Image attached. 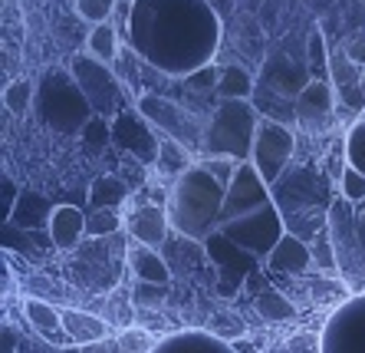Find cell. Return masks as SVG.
<instances>
[{
  "instance_id": "6da1fadb",
  "label": "cell",
  "mask_w": 365,
  "mask_h": 353,
  "mask_svg": "<svg viewBox=\"0 0 365 353\" xmlns=\"http://www.w3.org/2000/svg\"><path fill=\"white\" fill-rule=\"evenodd\" d=\"M125 40L152 69L187 79L211 66L221 46V17L211 0H132Z\"/></svg>"
},
{
  "instance_id": "7a4b0ae2",
  "label": "cell",
  "mask_w": 365,
  "mask_h": 353,
  "mask_svg": "<svg viewBox=\"0 0 365 353\" xmlns=\"http://www.w3.org/2000/svg\"><path fill=\"white\" fill-rule=\"evenodd\" d=\"M217 232L234 242L237 248L250 251L254 258H270L273 248L287 234V218H283L277 199L267 189L264 175L254 169V162L237 165L234 182L227 189Z\"/></svg>"
},
{
  "instance_id": "3957f363",
  "label": "cell",
  "mask_w": 365,
  "mask_h": 353,
  "mask_svg": "<svg viewBox=\"0 0 365 353\" xmlns=\"http://www.w3.org/2000/svg\"><path fill=\"white\" fill-rule=\"evenodd\" d=\"M234 172H237V162L207 159V162H195L175 179L168 199V218L181 238L204 244L211 234H217Z\"/></svg>"
},
{
  "instance_id": "277c9868",
  "label": "cell",
  "mask_w": 365,
  "mask_h": 353,
  "mask_svg": "<svg viewBox=\"0 0 365 353\" xmlns=\"http://www.w3.org/2000/svg\"><path fill=\"white\" fill-rule=\"evenodd\" d=\"M257 129H260V112L250 99H221L204 126L201 149L211 159H230L244 165L254 155Z\"/></svg>"
},
{
  "instance_id": "5b68a950",
  "label": "cell",
  "mask_w": 365,
  "mask_h": 353,
  "mask_svg": "<svg viewBox=\"0 0 365 353\" xmlns=\"http://www.w3.org/2000/svg\"><path fill=\"white\" fill-rule=\"evenodd\" d=\"M40 119L56 132H66V136H83V129L96 119L93 106L86 99V93L79 89L76 76L66 73V69H53L40 79V89H36L34 99Z\"/></svg>"
},
{
  "instance_id": "8992f818",
  "label": "cell",
  "mask_w": 365,
  "mask_h": 353,
  "mask_svg": "<svg viewBox=\"0 0 365 353\" xmlns=\"http://www.w3.org/2000/svg\"><path fill=\"white\" fill-rule=\"evenodd\" d=\"M69 73L76 76L79 89L86 93V99H89L96 116L115 119V116L125 109V106H122V83L109 69V63L96 60L89 53H79L76 60H73V66H69Z\"/></svg>"
},
{
  "instance_id": "52a82bcc",
  "label": "cell",
  "mask_w": 365,
  "mask_h": 353,
  "mask_svg": "<svg viewBox=\"0 0 365 353\" xmlns=\"http://www.w3.org/2000/svg\"><path fill=\"white\" fill-rule=\"evenodd\" d=\"M319 353H365V291L346 297L326 317Z\"/></svg>"
},
{
  "instance_id": "ba28073f",
  "label": "cell",
  "mask_w": 365,
  "mask_h": 353,
  "mask_svg": "<svg viewBox=\"0 0 365 353\" xmlns=\"http://www.w3.org/2000/svg\"><path fill=\"white\" fill-rule=\"evenodd\" d=\"M135 109L152 122L155 129L168 132L178 146L191 149V146H197V142L204 146V129H197V119L187 109H181L178 103H171V99H165V96H158V93H142Z\"/></svg>"
},
{
  "instance_id": "9c48e42d",
  "label": "cell",
  "mask_w": 365,
  "mask_h": 353,
  "mask_svg": "<svg viewBox=\"0 0 365 353\" xmlns=\"http://www.w3.org/2000/svg\"><path fill=\"white\" fill-rule=\"evenodd\" d=\"M313 83V73L306 63H297L287 53H270L260 66V76H257L254 93L260 96H280L287 103H297L303 89Z\"/></svg>"
},
{
  "instance_id": "30bf717a",
  "label": "cell",
  "mask_w": 365,
  "mask_h": 353,
  "mask_svg": "<svg viewBox=\"0 0 365 353\" xmlns=\"http://www.w3.org/2000/svg\"><path fill=\"white\" fill-rule=\"evenodd\" d=\"M289 155H293V132L277 119H267L260 116V129H257V139H254V155H250V162L264 182H277L287 169Z\"/></svg>"
},
{
  "instance_id": "8fae6325",
  "label": "cell",
  "mask_w": 365,
  "mask_h": 353,
  "mask_svg": "<svg viewBox=\"0 0 365 353\" xmlns=\"http://www.w3.org/2000/svg\"><path fill=\"white\" fill-rule=\"evenodd\" d=\"M204 251H207V258L214 261V267L221 271V281H217V291L224 294V297H234V294L244 287V281L257 271V261L250 251L237 248L234 242H227L221 232L211 234L207 242H204Z\"/></svg>"
},
{
  "instance_id": "7c38bea8",
  "label": "cell",
  "mask_w": 365,
  "mask_h": 353,
  "mask_svg": "<svg viewBox=\"0 0 365 353\" xmlns=\"http://www.w3.org/2000/svg\"><path fill=\"white\" fill-rule=\"evenodd\" d=\"M112 142L145 165L158 162V155H162V142L155 139V132L148 129V119L138 109H122L112 119Z\"/></svg>"
},
{
  "instance_id": "4fadbf2b",
  "label": "cell",
  "mask_w": 365,
  "mask_h": 353,
  "mask_svg": "<svg viewBox=\"0 0 365 353\" xmlns=\"http://www.w3.org/2000/svg\"><path fill=\"white\" fill-rule=\"evenodd\" d=\"M148 353H237V347L211 330H175L162 337Z\"/></svg>"
},
{
  "instance_id": "5bb4252c",
  "label": "cell",
  "mask_w": 365,
  "mask_h": 353,
  "mask_svg": "<svg viewBox=\"0 0 365 353\" xmlns=\"http://www.w3.org/2000/svg\"><path fill=\"white\" fill-rule=\"evenodd\" d=\"M332 89H336V96H339L342 103L349 106L352 112H359V116H365V93H362V73H356V66H352V60L346 56V50H336L332 53Z\"/></svg>"
},
{
  "instance_id": "9a60e30c",
  "label": "cell",
  "mask_w": 365,
  "mask_h": 353,
  "mask_svg": "<svg viewBox=\"0 0 365 353\" xmlns=\"http://www.w3.org/2000/svg\"><path fill=\"white\" fill-rule=\"evenodd\" d=\"M309 264H313V248L293 232L283 234V242L277 244L273 254L267 258V267L277 271V274H303Z\"/></svg>"
},
{
  "instance_id": "2e32d148",
  "label": "cell",
  "mask_w": 365,
  "mask_h": 353,
  "mask_svg": "<svg viewBox=\"0 0 365 353\" xmlns=\"http://www.w3.org/2000/svg\"><path fill=\"white\" fill-rule=\"evenodd\" d=\"M50 242L53 248L60 251H73L79 242H83L86 234V212L76 205H56V212H53V222H50Z\"/></svg>"
},
{
  "instance_id": "e0dca14e",
  "label": "cell",
  "mask_w": 365,
  "mask_h": 353,
  "mask_svg": "<svg viewBox=\"0 0 365 353\" xmlns=\"http://www.w3.org/2000/svg\"><path fill=\"white\" fill-rule=\"evenodd\" d=\"M332 106H336V89H332V83L313 79V83L303 89V96L297 99V119L306 122V126L326 122L332 116Z\"/></svg>"
},
{
  "instance_id": "ac0fdd59",
  "label": "cell",
  "mask_w": 365,
  "mask_h": 353,
  "mask_svg": "<svg viewBox=\"0 0 365 353\" xmlns=\"http://www.w3.org/2000/svg\"><path fill=\"white\" fill-rule=\"evenodd\" d=\"M168 208H158V205H145L138 208L135 215L128 218V234L135 238L138 244L145 248H155V244L165 242V234H168Z\"/></svg>"
},
{
  "instance_id": "d6986e66",
  "label": "cell",
  "mask_w": 365,
  "mask_h": 353,
  "mask_svg": "<svg viewBox=\"0 0 365 353\" xmlns=\"http://www.w3.org/2000/svg\"><path fill=\"white\" fill-rule=\"evenodd\" d=\"M53 212H56V205H50V199H43L36 192H20L17 208H14L10 222L4 224H14V228H24V232H40V228H50Z\"/></svg>"
},
{
  "instance_id": "ffe728a7",
  "label": "cell",
  "mask_w": 365,
  "mask_h": 353,
  "mask_svg": "<svg viewBox=\"0 0 365 353\" xmlns=\"http://www.w3.org/2000/svg\"><path fill=\"white\" fill-rule=\"evenodd\" d=\"M24 314H26V320L46 337V340H53V344H69L66 330H63V310H56L53 304L40 301V297H26Z\"/></svg>"
},
{
  "instance_id": "44dd1931",
  "label": "cell",
  "mask_w": 365,
  "mask_h": 353,
  "mask_svg": "<svg viewBox=\"0 0 365 353\" xmlns=\"http://www.w3.org/2000/svg\"><path fill=\"white\" fill-rule=\"evenodd\" d=\"M63 330H66L69 344H102L106 334H109L106 320L93 317V314H83V310H73V307L63 310Z\"/></svg>"
},
{
  "instance_id": "7402d4cb",
  "label": "cell",
  "mask_w": 365,
  "mask_h": 353,
  "mask_svg": "<svg viewBox=\"0 0 365 353\" xmlns=\"http://www.w3.org/2000/svg\"><path fill=\"white\" fill-rule=\"evenodd\" d=\"M128 264H132V271H135L138 281L155 284V287H168L171 271H168V264L162 261V254H158V251L138 244V248L128 251Z\"/></svg>"
},
{
  "instance_id": "603a6c76",
  "label": "cell",
  "mask_w": 365,
  "mask_h": 353,
  "mask_svg": "<svg viewBox=\"0 0 365 353\" xmlns=\"http://www.w3.org/2000/svg\"><path fill=\"white\" fill-rule=\"evenodd\" d=\"M128 199V189L115 175H99L89 189V212H119V205Z\"/></svg>"
},
{
  "instance_id": "cb8c5ba5",
  "label": "cell",
  "mask_w": 365,
  "mask_h": 353,
  "mask_svg": "<svg viewBox=\"0 0 365 353\" xmlns=\"http://www.w3.org/2000/svg\"><path fill=\"white\" fill-rule=\"evenodd\" d=\"M254 86L240 66H224L221 79H217V96L221 99H254Z\"/></svg>"
},
{
  "instance_id": "d4e9b609",
  "label": "cell",
  "mask_w": 365,
  "mask_h": 353,
  "mask_svg": "<svg viewBox=\"0 0 365 353\" xmlns=\"http://www.w3.org/2000/svg\"><path fill=\"white\" fill-rule=\"evenodd\" d=\"M329 46H326L323 34L319 30H313L309 34V40H306V66H309V73H313V79H326V83H332V66H329Z\"/></svg>"
},
{
  "instance_id": "484cf974",
  "label": "cell",
  "mask_w": 365,
  "mask_h": 353,
  "mask_svg": "<svg viewBox=\"0 0 365 353\" xmlns=\"http://www.w3.org/2000/svg\"><path fill=\"white\" fill-rule=\"evenodd\" d=\"M342 146H346V165L365 175V116H359V119L346 129Z\"/></svg>"
},
{
  "instance_id": "4316f807",
  "label": "cell",
  "mask_w": 365,
  "mask_h": 353,
  "mask_svg": "<svg viewBox=\"0 0 365 353\" xmlns=\"http://www.w3.org/2000/svg\"><path fill=\"white\" fill-rule=\"evenodd\" d=\"M115 50H119V44H115L112 24L93 26V34H89V56H96V60H102V63H112L115 60Z\"/></svg>"
},
{
  "instance_id": "83f0119b",
  "label": "cell",
  "mask_w": 365,
  "mask_h": 353,
  "mask_svg": "<svg viewBox=\"0 0 365 353\" xmlns=\"http://www.w3.org/2000/svg\"><path fill=\"white\" fill-rule=\"evenodd\" d=\"M257 310H260V317L267 320H287L297 314V307L283 297L280 291H264L260 297H257Z\"/></svg>"
},
{
  "instance_id": "f1b7e54d",
  "label": "cell",
  "mask_w": 365,
  "mask_h": 353,
  "mask_svg": "<svg viewBox=\"0 0 365 353\" xmlns=\"http://www.w3.org/2000/svg\"><path fill=\"white\" fill-rule=\"evenodd\" d=\"M109 142H112V122L102 119V116H96V119L83 129V146H86V152L102 155Z\"/></svg>"
},
{
  "instance_id": "f546056e",
  "label": "cell",
  "mask_w": 365,
  "mask_h": 353,
  "mask_svg": "<svg viewBox=\"0 0 365 353\" xmlns=\"http://www.w3.org/2000/svg\"><path fill=\"white\" fill-rule=\"evenodd\" d=\"M115 4L119 0H76V10L83 20L99 26V24H109V17L115 14Z\"/></svg>"
},
{
  "instance_id": "4dcf8cb0",
  "label": "cell",
  "mask_w": 365,
  "mask_h": 353,
  "mask_svg": "<svg viewBox=\"0 0 365 353\" xmlns=\"http://www.w3.org/2000/svg\"><path fill=\"white\" fill-rule=\"evenodd\" d=\"M34 99H36V93L26 79H14V83H7V89H4V106H7L10 112H24Z\"/></svg>"
},
{
  "instance_id": "1f68e13d",
  "label": "cell",
  "mask_w": 365,
  "mask_h": 353,
  "mask_svg": "<svg viewBox=\"0 0 365 353\" xmlns=\"http://www.w3.org/2000/svg\"><path fill=\"white\" fill-rule=\"evenodd\" d=\"M119 232V215L115 212H89L86 215V234L93 238H109Z\"/></svg>"
},
{
  "instance_id": "d6a6232c",
  "label": "cell",
  "mask_w": 365,
  "mask_h": 353,
  "mask_svg": "<svg viewBox=\"0 0 365 353\" xmlns=\"http://www.w3.org/2000/svg\"><path fill=\"white\" fill-rule=\"evenodd\" d=\"M339 189H342V199H346V202H352V205H362V202H365V175L346 165V169H342Z\"/></svg>"
},
{
  "instance_id": "836d02e7",
  "label": "cell",
  "mask_w": 365,
  "mask_h": 353,
  "mask_svg": "<svg viewBox=\"0 0 365 353\" xmlns=\"http://www.w3.org/2000/svg\"><path fill=\"white\" fill-rule=\"evenodd\" d=\"M17 202H20V189L14 185V179L4 172V175H0V215H4V222H10V215H14Z\"/></svg>"
},
{
  "instance_id": "e575fe53",
  "label": "cell",
  "mask_w": 365,
  "mask_h": 353,
  "mask_svg": "<svg viewBox=\"0 0 365 353\" xmlns=\"http://www.w3.org/2000/svg\"><path fill=\"white\" fill-rule=\"evenodd\" d=\"M217 79H221V69L204 66V69H197L195 76H187V86L197 89V93H217Z\"/></svg>"
},
{
  "instance_id": "d590c367",
  "label": "cell",
  "mask_w": 365,
  "mask_h": 353,
  "mask_svg": "<svg viewBox=\"0 0 365 353\" xmlns=\"http://www.w3.org/2000/svg\"><path fill=\"white\" fill-rule=\"evenodd\" d=\"M346 56L356 63V66L365 69V34H359V36H352V40H349V44H346Z\"/></svg>"
},
{
  "instance_id": "8d00e7d4",
  "label": "cell",
  "mask_w": 365,
  "mask_h": 353,
  "mask_svg": "<svg viewBox=\"0 0 365 353\" xmlns=\"http://www.w3.org/2000/svg\"><path fill=\"white\" fill-rule=\"evenodd\" d=\"M356 224H359V234H362V242H365V202L356 205Z\"/></svg>"
},
{
  "instance_id": "74e56055",
  "label": "cell",
  "mask_w": 365,
  "mask_h": 353,
  "mask_svg": "<svg viewBox=\"0 0 365 353\" xmlns=\"http://www.w3.org/2000/svg\"><path fill=\"white\" fill-rule=\"evenodd\" d=\"M4 353H10V330H4Z\"/></svg>"
},
{
  "instance_id": "f35d334b",
  "label": "cell",
  "mask_w": 365,
  "mask_h": 353,
  "mask_svg": "<svg viewBox=\"0 0 365 353\" xmlns=\"http://www.w3.org/2000/svg\"><path fill=\"white\" fill-rule=\"evenodd\" d=\"M362 93H365V69H362Z\"/></svg>"
}]
</instances>
